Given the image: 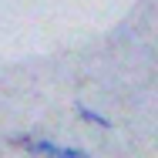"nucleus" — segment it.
<instances>
[{
  "label": "nucleus",
  "mask_w": 158,
  "mask_h": 158,
  "mask_svg": "<svg viewBox=\"0 0 158 158\" xmlns=\"http://www.w3.org/2000/svg\"><path fill=\"white\" fill-rule=\"evenodd\" d=\"M74 114H77V121H84V125H91V128H114L108 114H101V111L88 108V104H74Z\"/></svg>",
  "instance_id": "obj_2"
},
{
  "label": "nucleus",
  "mask_w": 158,
  "mask_h": 158,
  "mask_svg": "<svg viewBox=\"0 0 158 158\" xmlns=\"http://www.w3.org/2000/svg\"><path fill=\"white\" fill-rule=\"evenodd\" d=\"M14 148L27 152L37 158H91L84 148H74V145H57V141H47V138H34V135H14L10 138Z\"/></svg>",
  "instance_id": "obj_1"
}]
</instances>
